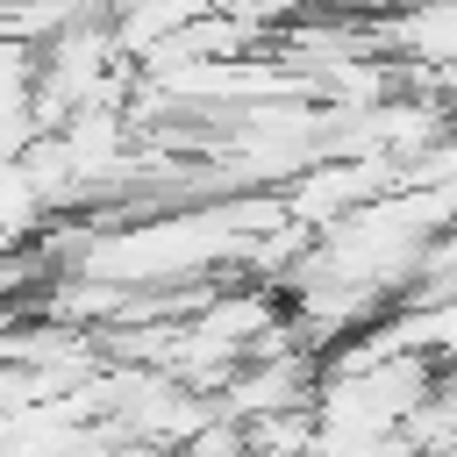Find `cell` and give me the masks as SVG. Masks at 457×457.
I'll use <instances>...</instances> for the list:
<instances>
[{"mask_svg":"<svg viewBox=\"0 0 457 457\" xmlns=\"http://www.w3.org/2000/svg\"><path fill=\"white\" fill-rule=\"evenodd\" d=\"M50 200L36 193L29 164H0V250H29L43 228H50Z\"/></svg>","mask_w":457,"mask_h":457,"instance_id":"7a4b0ae2","label":"cell"},{"mask_svg":"<svg viewBox=\"0 0 457 457\" xmlns=\"http://www.w3.org/2000/svg\"><path fill=\"white\" fill-rule=\"evenodd\" d=\"M400 186H407V171L386 164V157H321L314 171H300V179L278 186V207H286L293 228L328 236L336 221H350L357 207H371V200H386Z\"/></svg>","mask_w":457,"mask_h":457,"instance_id":"6da1fadb","label":"cell"},{"mask_svg":"<svg viewBox=\"0 0 457 457\" xmlns=\"http://www.w3.org/2000/svg\"><path fill=\"white\" fill-rule=\"evenodd\" d=\"M436 407H443L450 428H457V364H436Z\"/></svg>","mask_w":457,"mask_h":457,"instance_id":"3957f363","label":"cell"},{"mask_svg":"<svg viewBox=\"0 0 457 457\" xmlns=\"http://www.w3.org/2000/svg\"><path fill=\"white\" fill-rule=\"evenodd\" d=\"M257 457H307V450H257Z\"/></svg>","mask_w":457,"mask_h":457,"instance_id":"277c9868","label":"cell"}]
</instances>
